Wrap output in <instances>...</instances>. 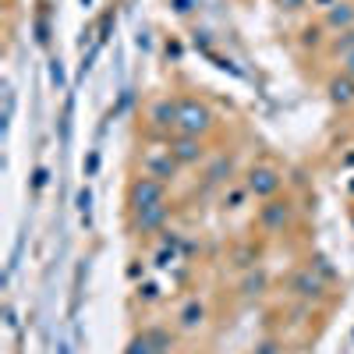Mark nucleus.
<instances>
[{"instance_id": "nucleus-9", "label": "nucleus", "mask_w": 354, "mask_h": 354, "mask_svg": "<svg viewBox=\"0 0 354 354\" xmlns=\"http://www.w3.org/2000/svg\"><path fill=\"white\" fill-rule=\"evenodd\" d=\"M128 216V234L135 241H156L160 234L167 230L170 216H174V198L170 202H160V205H149V209H135V213H124Z\"/></svg>"}, {"instance_id": "nucleus-6", "label": "nucleus", "mask_w": 354, "mask_h": 354, "mask_svg": "<svg viewBox=\"0 0 354 354\" xmlns=\"http://www.w3.org/2000/svg\"><path fill=\"white\" fill-rule=\"evenodd\" d=\"M145 138H170L177 135V93H156L142 106Z\"/></svg>"}, {"instance_id": "nucleus-5", "label": "nucleus", "mask_w": 354, "mask_h": 354, "mask_svg": "<svg viewBox=\"0 0 354 354\" xmlns=\"http://www.w3.org/2000/svg\"><path fill=\"white\" fill-rule=\"evenodd\" d=\"M241 185L248 188V195L255 202H266V198H273L280 192H287V174L280 163L273 160H255L241 170Z\"/></svg>"}, {"instance_id": "nucleus-16", "label": "nucleus", "mask_w": 354, "mask_h": 354, "mask_svg": "<svg viewBox=\"0 0 354 354\" xmlns=\"http://www.w3.org/2000/svg\"><path fill=\"white\" fill-rule=\"evenodd\" d=\"M252 195H248V188L241 185V177L238 181H230L227 188H223V195H220V209L223 213H238L241 209V202H248Z\"/></svg>"}, {"instance_id": "nucleus-21", "label": "nucleus", "mask_w": 354, "mask_h": 354, "mask_svg": "<svg viewBox=\"0 0 354 354\" xmlns=\"http://www.w3.org/2000/svg\"><path fill=\"white\" fill-rule=\"evenodd\" d=\"M337 68H340L344 75H351V78H354V53H347V57H344V61H340Z\"/></svg>"}, {"instance_id": "nucleus-12", "label": "nucleus", "mask_w": 354, "mask_h": 354, "mask_svg": "<svg viewBox=\"0 0 354 354\" xmlns=\"http://www.w3.org/2000/svg\"><path fill=\"white\" fill-rule=\"evenodd\" d=\"M322 93H326V100H330L337 110H354V78L344 75L340 68L326 75V82H322Z\"/></svg>"}, {"instance_id": "nucleus-24", "label": "nucleus", "mask_w": 354, "mask_h": 354, "mask_svg": "<svg viewBox=\"0 0 354 354\" xmlns=\"http://www.w3.org/2000/svg\"><path fill=\"white\" fill-rule=\"evenodd\" d=\"M188 354H205V351H188Z\"/></svg>"}, {"instance_id": "nucleus-11", "label": "nucleus", "mask_w": 354, "mask_h": 354, "mask_svg": "<svg viewBox=\"0 0 354 354\" xmlns=\"http://www.w3.org/2000/svg\"><path fill=\"white\" fill-rule=\"evenodd\" d=\"M170 153L174 160L181 163V170H202L205 160H209L216 149H209V138H198V135H170Z\"/></svg>"}, {"instance_id": "nucleus-2", "label": "nucleus", "mask_w": 354, "mask_h": 354, "mask_svg": "<svg viewBox=\"0 0 354 354\" xmlns=\"http://www.w3.org/2000/svg\"><path fill=\"white\" fill-rule=\"evenodd\" d=\"M216 131V110L205 96L195 93H177V135H198L213 138Z\"/></svg>"}, {"instance_id": "nucleus-19", "label": "nucleus", "mask_w": 354, "mask_h": 354, "mask_svg": "<svg viewBox=\"0 0 354 354\" xmlns=\"http://www.w3.org/2000/svg\"><path fill=\"white\" fill-rule=\"evenodd\" d=\"M252 354H283V340L266 337V340H259V344H255V351H252Z\"/></svg>"}, {"instance_id": "nucleus-13", "label": "nucleus", "mask_w": 354, "mask_h": 354, "mask_svg": "<svg viewBox=\"0 0 354 354\" xmlns=\"http://www.w3.org/2000/svg\"><path fill=\"white\" fill-rule=\"evenodd\" d=\"M319 25L326 28L330 36H337V32H347V28H354V0H337L333 8L319 11Z\"/></svg>"}, {"instance_id": "nucleus-23", "label": "nucleus", "mask_w": 354, "mask_h": 354, "mask_svg": "<svg viewBox=\"0 0 354 354\" xmlns=\"http://www.w3.org/2000/svg\"><path fill=\"white\" fill-rule=\"evenodd\" d=\"M333 4H337V0H312L315 11H326V8H333Z\"/></svg>"}, {"instance_id": "nucleus-3", "label": "nucleus", "mask_w": 354, "mask_h": 354, "mask_svg": "<svg viewBox=\"0 0 354 354\" xmlns=\"http://www.w3.org/2000/svg\"><path fill=\"white\" fill-rule=\"evenodd\" d=\"M135 170L149 174V177H160V181H167V185H174L177 177H181V163L174 160L167 138H142L138 153H135Z\"/></svg>"}, {"instance_id": "nucleus-14", "label": "nucleus", "mask_w": 354, "mask_h": 354, "mask_svg": "<svg viewBox=\"0 0 354 354\" xmlns=\"http://www.w3.org/2000/svg\"><path fill=\"white\" fill-rule=\"evenodd\" d=\"M234 290H238V298H241V301H259L262 294L270 290V273H266L262 266H255V270H245Z\"/></svg>"}, {"instance_id": "nucleus-20", "label": "nucleus", "mask_w": 354, "mask_h": 354, "mask_svg": "<svg viewBox=\"0 0 354 354\" xmlns=\"http://www.w3.org/2000/svg\"><path fill=\"white\" fill-rule=\"evenodd\" d=\"M138 301H160V287L156 283H138Z\"/></svg>"}, {"instance_id": "nucleus-15", "label": "nucleus", "mask_w": 354, "mask_h": 354, "mask_svg": "<svg viewBox=\"0 0 354 354\" xmlns=\"http://www.w3.org/2000/svg\"><path fill=\"white\" fill-rule=\"evenodd\" d=\"M322 53H326L333 64H340L347 53H354V28H347V32H337V36H330V39H326V46H322Z\"/></svg>"}, {"instance_id": "nucleus-10", "label": "nucleus", "mask_w": 354, "mask_h": 354, "mask_svg": "<svg viewBox=\"0 0 354 354\" xmlns=\"http://www.w3.org/2000/svg\"><path fill=\"white\" fill-rule=\"evenodd\" d=\"M238 163H234V153H213L209 160H205V167L198 170V192H223L230 181H238Z\"/></svg>"}, {"instance_id": "nucleus-8", "label": "nucleus", "mask_w": 354, "mask_h": 354, "mask_svg": "<svg viewBox=\"0 0 354 354\" xmlns=\"http://www.w3.org/2000/svg\"><path fill=\"white\" fill-rule=\"evenodd\" d=\"M160 202H170V185L160 181V177H149V174L135 170L124 181V213L149 209V205H160Z\"/></svg>"}, {"instance_id": "nucleus-1", "label": "nucleus", "mask_w": 354, "mask_h": 354, "mask_svg": "<svg viewBox=\"0 0 354 354\" xmlns=\"http://www.w3.org/2000/svg\"><path fill=\"white\" fill-rule=\"evenodd\" d=\"M255 234L262 241H277L298 227V198L290 192H280L266 202H255V220H252Z\"/></svg>"}, {"instance_id": "nucleus-18", "label": "nucleus", "mask_w": 354, "mask_h": 354, "mask_svg": "<svg viewBox=\"0 0 354 354\" xmlns=\"http://www.w3.org/2000/svg\"><path fill=\"white\" fill-rule=\"evenodd\" d=\"M273 8L283 11V15H301L312 8V0H273Z\"/></svg>"}, {"instance_id": "nucleus-4", "label": "nucleus", "mask_w": 354, "mask_h": 354, "mask_svg": "<svg viewBox=\"0 0 354 354\" xmlns=\"http://www.w3.org/2000/svg\"><path fill=\"white\" fill-rule=\"evenodd\" d=\"M283 290H287V298L298 301V305H322L333 294V280H326L312 262H305V266H298V270L287 277Z\"/></svg>"}, {"instance_id": "nucleus-17", "label": "nucleus", "mask_w": 354, "mask_h": 354, "mask_svg": "<svg viewBox=\"0 0 354 354\" xmlns=\"http://www.w3.org/2000/svg\"><path fill=\"white\" fill-rule=\"evenodd\" d=\"M124 354H156V340H153V330H149V326L135 330V333H131V340H128V347H124Z\"/></svg>"}, {"instance_id": "nucleus-22", "label": "nucleus", "mask_w": 354, "mask_h": 354, "mask_svg": "<svg viewBox=\"0 0 354 354\" xmlns=\"http://www.w3.org/2000/svg\"><path fill=\"white\" fill-rule=\"evenodd\" d=\"M188 4H192V0H174V11H177V15H188V11H192Z\"/></svg>"}, {"instance_id": "nucleus-7", "label": "nucleus", "mask_w": 354, "mask_h": 354, "mask_svg": "<svg viewBox=\"0 0 354 354\" xmlns=\"http://www.w3.org/2000/svg\"><path fill=\"white\" fill-rule=\"evenodd\" d=\"M209 319H213V312H209V301H205V294L192 290V294H185V298L174 305L170 326L177 330V337H198V333L209 330Z\"/></svg>"}]
</instances>
